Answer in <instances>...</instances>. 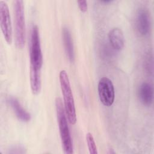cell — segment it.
I'll list each match as a JSON object with an SVG mask.
<instances>
[{
  "label": "cell",
  "instance_id": "cell-1",
  "mask_svg": "<svg viewBox=\"0 0 154 154\" xmlns=\"http://www.w3.org/2000/svg\"><path fill=\"white\" fill-rule=\"evenodd\" d=\"M55 108L64 153L66 154H72L73 153V147L68 126L67 118L62 100L60 97H57L55 99Z\"/></svg>",
  "mask_w": 154,
  "mask_h": 154
},
{
  "label": "cell",
  "instance_id": "cell-2",
  "mask_svg": "<svg viewBox=\"0 0 154 154\" xmlns=\"http://www.w3.org/2000/svg\"><path fill=\"white\" fill-rule=\"evenodd\" d=\"M59 79L67 118L71 125H75L76 122V109L69 76L66 70H62L60 71Z\"/></svg>",
  "mask_w": 154,
  "mask_h": 154
},
{
  "label": "cell",
  "instance_id": "cell-3",
  "mask_svg": "<svg viewBox=\"0 0 154 154\" xmlns=\"http://www.w3.org/2000/svg\"><path fill=\"white\" fill-rule=\"evenodd\" d=\"M14 13L15 20L16 42L19 48H23L25 43V20L23 2L16 0L14 2Z\"/></svg>",
  "mask_w": 154,
  "mask_h": 154
},
{
  "label": "cell",
  "instance_id": "cell-4",
  "mask_svg": "<svg viewBox=\"0 0 154 154\" xmlns=\"http://www.w3.org/2000/svg\"><path fill=\"white\" fill-rule=\"evenodd\" d=\"M30 70L41 71L43 64V55L41 49L38 28L33 25L31 34Z\"/></svg>",
  "mask_w": 154,
  "mask_h": 154
},
{
  "label": "cell",
  "instance_id": "cell-5",
  "mask_svg": "<svg viewBox=\"0 0 154 154\" xmlns=\"http://www.w3.org/2000/svg\"><path fill=\"white\" fill-rule=\"evenodd\" d=\"M97 90L102 104L106 106H111L115 99L114 87L112 81L107 77H102L99 81Z\"/></svg>",
  "mask_w": 154,
  "mask_h": 154
},
{
  "label": "cell",
  "instance_id": "cell-6",
  "mask_svg": "<svg viewBox=\"0 0 154 154\" xmlns=\"http://www.w3.org/2000/svg\"><path fill=\"white\" fill-rule=\"evenodd\" d=\"M0 25L6 42L11 45L12 43L11 18L8 5L4 1H0Z\"/></svg>",
  "mask_w": 154,
  "mask_h": 154
},
{
  "label": "cell",
  "instance_id": "cell-7",
  "mask_svg": "<svg viewBox=\"0 0 154 154\" xmlns=\"http://www.w3.org/2000/svg\"><path fill=\"white\" fill-rule=\"evenodd\" d=\"M135 26L137 32L141 36L146 35L150 28V16L148 11L144 8H140L136 13Z\"/></svg>",
  "mask_w": 154,
  "mask_h": 154
},
{
  "label": "cell",
  "instance_id": "cell-8",
  "mask_svg": "<svg viewBox=\"0 0 154 154\" xmlns=\"http://www.w3.org/2000/svg\"><path fill=\"white\" fill-rule=\"evenodd\" d=\"M138 95L140 102L146 106H150L153 102V90L152 85L149 82L142 83L138 90Z\"/></svg>",
  "mask_w": 154,
  "mask_h": 154
},
{
  "label": "cell",
  "instance_id": "cell-9",
  "mask_svg": "<svg viewBox=\"0 0 154 154\" xmlns=\"http://www.w3.org/2000/svg\"><path fill=\"white\" fill-rule=\"evenodd\" d=\"M108 39L112 48L116 51H120L125 45L123 32L119 28H113L108 32Z\"/></svg>",
  "mask_w": 154,
  "mask_h": 154
},
{
  "label": "cell",
  "instance_id": "cell-10",
  "mask_svg": "<svg viewBox=\"0 0 154 154\" xmlns=\"http://www.w3.org/2000/svg\"><path fill=\"white\" fill-rule=\"evenodd\" d=\"M8 102L14 111L16 117L23 122H27L31 119V115L20 105L19 100L14 97H10L8 99Z\"/></svg>",
  "mask_w": 154,
  "mask_h": 154
},
{
  "label": "cell",
  "instance_id": "cell-11",
  "mask_svg": "<svg viewBox=\"0 0 154 154\" xmlns=\"http://www.w3.org/2000/svg\"><path fill=\"white\" fill-rule=\"evenodd\" d=\"M62 37L67 57L70 62H73L75 59L73 44L70 32L67 28H63L62 30Z\"/></svg>",
  "mask_w": 154,
  "mask_h": 154
},
{
  "label": "cell",
  "instance_id": "cell-12",
  "mask_svg": "<svg viewBox=\"0 0 154 154\" xmlns=\"http://www.w3.org/2000/svg\"><path fill=\"white\" fill-rule=\"evenodd\" d=\"M85 138H86V141H87V146H88V148L90 153L91 154H97V147H96L93 135L90 132H88L86 134Z\"/></svg>",
  "mask_w": 154,
  "mask_h": 154
},
{
  "label": "cell",
  "instance_id": "cell-13",
  "mask_svg": "<svg viewBox=\"0 0 154 154\" xmlns=\"http://www.w3.org/2000/svg\"><path fill=\"white\" fill-rule=\"evenodd\" d=\"M144 66L146 68V70L148 73H152L153 70V58L152 55L149 53L146 55V58L144 60Z\"/></svg>",
  "mask_w": 154,
  "mask_h": 154
},
{
  "label": "cell",
  "instance_id": "cell-14",
  "mask_svg": "<svg viewBox=\"0 0 154 154\" xmlns=\"http://www.w3.org/2000/svg\"><path fill=\"white\" fill-rule=\"evenodd\" d=\"M77 3L78 7L81 12L85 13L87 11L88 8V5L86 1H78Z\"/></svg>",
  "mask_w": 154,
  "mask_h": 154
},
{
  "label": "cell",
  "instance_id": "cell-15",
  "mask_svg": "<svg viewBox=\"0 0 154 154\" xmlns=\"http://www.w3.org/2000/svg\"><path fill=\"white\" fill-rule=\"evenodd\" d=\"M8 153H26L25 149L20 146H15L9 150Z\"/></svg>",
  "mask_w": 154,
  "mask_h": 154
},
{
  "label": "cell",
  "instance_id": "cell-16",
  "mask_svg": "<svg viewBox=\"0 0 154 154\" xmlns=\"http://www.w3.org/2000/svg\"><path fill=\"white\" fill-rule=\"evenodd\" d=\"M101 2H102V3H109V2H111V1H100Z\"/></svg>",
  "mask_w": 154,
  "mask_h": 154
}]
</instances>
